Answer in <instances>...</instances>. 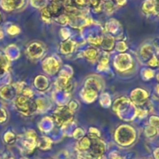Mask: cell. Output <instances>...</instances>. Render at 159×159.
Listing matches in <instances>:
<instances>
[{
  "instance_id": "6da1fadb",
  "label": "cell",
  "mask_w": 159,
  "mask_h": 159,
  "mask_svg": "<svg viewBox=\"0 0 159 159\" xmlns=\"http://www.w3.org/2000/svg\"><path fill=\"white\" fill-rule=\"evenodd\" d=\"M16 107L20 113L29 115L36 111L37 105L36 102L30 100V99L26 96H20L16 100Z\"/></svg>"
},
{
  "instance_id": "7a4b0ae2",
  "label": "cell",
  "mask_w": 159,
  "mask_h": 159,
  "mask_svg": "<svg viewBox=\"0 0 159 159\" xmlns=\"http://www.w3.org/2000/svg\"><path fill=\"white\" fill-rule=\"evenodd\" d=\"M142 9L146 14L155 13V7H154L153 0H146L142 6Z\"/></svg>"
},
{
  "instance_id": "3957f363",
  "label": "cell",
  "mask_w": 159,
  "mask_h": 159,
  "mask_svg": "<svg viewBox=\"0 0 159 159\" xmlns=\"http://www.w3.org/2000/svg\"><path fill=\"white\" fill-rule=\"evenodd\" d=\"M4 140L7 144H13L16 141V137L12 132H7L4 135Z\"/></svg>"
},
{
  "instance_id": "277c9868",
  "label": "cell",
  "mask_w": 159,
  "mask_h": 159,
  "mask_svg": "<svg viewBox=\"0 0 159 159\" xmlns=\"http://www.w3.org/2000/svg\"><path fill=\"white\" fill-rule=\"evenodd\" d=\"M7 68V62L4 57L0 56V75H2Z\"/></svg>"
},
{
  "instance_id": "5b68a950",
  "label": "cell",
  "mask_w": 159,
  "mask_h": 159,
  "mask_svg": "<svg viewBox=\"0 0 159 159\" xmlns=\"http://www.w3.org/2000/svg\"><path fill=\"white\" fill-rule=\"evenodd\" d=\"M96 54H97V53H96V51H95V50L89 49L85 52V57L86 56L87 58H89V59H94V58H96Z\"/></svg>"
},
{
  "instance_id": "8992f818",
  "label": "cell",
  "mask_w": 159,
  "mask_h": 159,
  "mask_svg": "<svg viewBox=\"0 0 159 159\" xmlns=\"http://www.w3.org/2000/svg\"><path fill=\"white\" fill-rule=\"evenodd\" d=\"M7 119V113L4 109L0 108V124L5 122Z\"/></svg>"
},
{
  "instance_id": "52a82bcc",
  "label": "cell",
  "mask_w": 159,
  "mask_h": 159,
  "mask_svg": "<svg viewBox=\"0 0 159 159\" xmlns=\"http://www.w3.org/2000/svg\"><path fill=\"white\" fill-rule=\"evenodd\" d=\"M7 31L9 34H11V35H15V34H18V33L20 32V30H19V28L17 27V26H12L7 30Z\"/></svg>"
},
{
  "instance_id": "ba28073f",
  "label": "cell",
  "mask_w": 159,
  "mask_h": 159,
  "mask_svg": "<svg viewBox=\"0 0 159 159\" xmlns=\"http://www.w3.org/2000/svg\"><path fill=\"white\" fill-rule=\"evenodd\" d=\"M113 4L112 3V2H107V3L105 4V9L106 10L108 11V12H112L113 10Z\"/></svg>"
},
{
  "instance_id": "9c48e42d",
  "label": "cell",
  "mask_w": 159,
  "mask_h": 159,
  "mask_svg": "<svg viewBox=\"0 0 159 159\" xmlns=\"http://www.w3.org/2000/svg\"><path fill=\"white\" fill-rule=\"evenodd\" d=\"M154 7H155V13L159 15V0H153Z\"/></svg>"
},
{
  "instance_id": "30bf717a",
  "label": "cell",
  "mask_w": 159,
  "mask_h": 159,
  "mask_svg": "<svg viewBox=\"0 0 159 159\" xmlns=\"http://www.w3.org/2000/svg\"><path fill=\"white\" fill-rule=\"evenodd\" d=\"M75 1L76 4L80 6H84L86 4V0H75Z\"/></svg>"
},
{
  "instance_id": "8fae6325",
  "label": "cell",
  "mask_w": 159,
  "mask_h": 159,
  "mask_svg": "<svg viewBox=\"0 0 159 159\" xmlns=\"http://www.w3.org/2000/svg\"><path fill=\"white\" fill-rule=\"evenodd\" d=\"M2 37H3V34L1 32V31H0V38H2Z\"/></svg>"
},
{
  "instance_id": "7c38bea8",
  "label": "cell",
  "mask_w": 159,
  "mask_h": 159,
  "mask_svg": "<svg viewBox=\"0 0 159 159\" xmlns=\"http://www.w3.org/2000/svg\"><path fill=\"white\" fill-rule=\"evenodd\" d=\"M1 20H2V16H1V15H0V22H1Z\"/></svg>"
}]
</instances>
